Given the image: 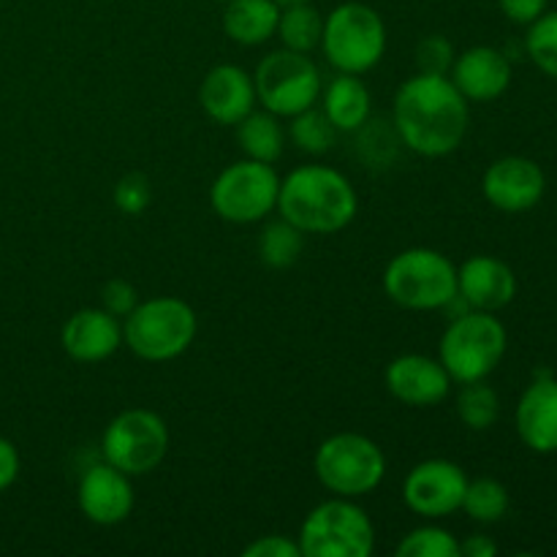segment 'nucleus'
<instances>
[{
	"instance_id": "nucleus-1",
	"label": "nucleus",
	"mask_w": 557,
	"mask_h": 557,
	"mask_svg": "<svg viewBox=\"0 0 557 557\" xmlns=\"http://www.w3.org/2000/svg\"><path fill=\"white\" fill-rule=\"evenodd\" d=\"M471 103L455 82L441 74H422L403 82L392 103V123L400 145L422 158H446L462 145L471 120Z\"/></svg>"
},
{
	"instance_id": "nucleus-2",
	"label": "nucleus",
	"mask_w": 557,
	"mask_h": 557,
	"mask_svg": "<svg viewBox=\"0 0 557 557\" xmlns=\"http://www.w3.org/2000/svg\"><path fill=\"white\" fill-rule=\"evenodd\" d=\"M359 196L351 180L324 163H305L281 180L277 212L302 234H337L351 226Z\"/></svg>"
},
{
	"instance_id": "nucleus-3",
	"label": "nucleus",
	"mask_w": 557,
	"mask_h": 557,
	"mask_svg": "<svg viewBox=\"0 0 557 557\" xmlns=\"http://www.w3.org/2000/svg\"><path fill=\"white\" fill-rule=\"evenodd\" d=\"M196 310L180 297H152L136 305L123 321V343L145 362H172L196 341Z\"/></svg>"
},
{
	"instance_id": "nucleus-4",
	"label": "nucleus",
	"mask_w": 557,
	"mask_h": 557,
	"mask_svg": "<svg viewBox=\"0 0 557 557\" xmlns=\"http://www.w3.org/2000/svg\"><path fill=\"white\" fill-rule=\"evenodd\" d=\"M386 22L373 5L348 0L324 16L321 49L341 74H368L386 54Z\"/></svg>"
},
{
	"instance_id": "nucleus-5",
	"label": "nucleus",
	"mask_w": 557,
	"mask_h": 557,
	"mask_svg": "<svg viewBox=\"0 0 557 557\" xmlns=\"http://www.w3.org/2000/svg\"><path fill=\"white\" fill-rule=\"evenodd\" d=\"M384 292L406 310H444L457 299V264L433 248H408L392 256Z\"/></svg>"
},
{
	"instance_id": "nucleus-6",
	"label": "nucleus",
	"mask_w": 557,
	"mask_h": 557,
	"mask_svg": "<svg viewBox=\"0 0 557 557\" xmlns=\"http://www.w3.org/2000/svg\"><path fill=\"white\" fill-rule=\"evenodd\" d=\"M509 348V332L487 310H468L446 326L438 359L455 384L484 381L498 370Z\"/></svg>"
},
{
	"instance_id": "nucleus-7",
	"label": "nucleus",
	"mask_w": 557,
	"mask_h": 557,
	"mask_svg": "<svg viewBox=\"0 0 557 557\" xmlns=\"http://www.w3.org/2000/svg\"><path fill=\"white\" fill-rule=\"evenodd\" d=\"M313 471L330 495L359 500L386 479V455L368 435L335 433L315 449Z\"/></svg>"
},
{
	"instance_id": "nucleus-8",
	"label": "nucleus",
	"mask_w": 557,
	"mask_h": 557,
	"mask_svg": "<svg viewBox=\"0 0 557 557\" xmlns=\"http://www.w3.org/2000/svg\"><path fill=\"white\" fill-rule=\"evenodd\" d=\"M297 542L302 557H370L375 553V528L357 500L332 495L308 511Z\"/></svg>"
},
{
	"instance_id": "nucleus-9",
	"label": "nucleus",
	"mask_w": 557,
	"mask_h": 557,
	"mask_svg": "<svg viewBox=\"0 0 557 557\" xmlns=\"http://www.w3.org/2000/svg\"><path fill=\"white\" fill-rule=\"evenodd\" d=\"M256 98L261 109L277 114V117H294L305 109L315 107L321 98V71L310 60V54L294 52V49H275L264 54L256 65L253 74Z\"/></svg>"
},
{
	"instance_id": "nucleus-10",
	"label": "nucleus",
	"mask_w": 557,
	"mask_h": 557,
	"mask_svg": "<svg viewBox=\"0 0 557 557\" xmlns=\"http://www.w3.org/2000/svg\"><path fill=\"white\" fill-rule=\"evenodd\" d=\"M281 177L272 163L243 158L223 169L210 188V205L218 218L237 226H250L277 210Z\"/></svg>"
},
{
	"instance_id": "nucleus-11",
	"label": "nucleus",
	"mask_w": 557,
	"mask_h": 557,
	"mask_svg": "<svg viewBox=\"0 0 557 557\" xmlns=\"http://www.w3.org/2000/svg\"><path fill=\"white\" fill-rule=\"evenodd\" d=\"M169 428L156 411L128 408L107 424L101 438L103 462L123 471L125 476L152 473L169 455Z\"/></svg>"
},
{
	"instance_id": "nucleus-12",
	"label": "nucleus",
	"mask_w": 557,
	"mask_h": 557,
	"mask_svg": "<svg viewBox=\"0 0 557 557\" xmlns=\"http://www.w3.org/2000/svg\"><path fill=\"white\" fill-rule=\"evenodd\" d=\"M468 476L457 462L433 457L408 471L403 482V500L422 520H444L462 509Z\"/></svg>"
},
{
	"instance_id": "nucleus-13",
	"label": "nucleus",
	"mask_w": 557,
	"mask_h": 557,
	"mask_svg": "<svg viewBox=\"0 0 557 557\" xmlns=\"http://www.w3.org/2000/svg\"><path fill=\"white\" fill-rule=\"evenodd\" d=\"M547 177L536 161L525 156L498 158L487 166L482 177V194L495 210L520 215L533 210L544 199Z\"/></svg>"
},
{
	"instance_id": "nucleus-14",
	"label": "nucleus",
	"mask_w": 557,
	"mask_h": 557,
	"mask_svg": "<svg viewBox=\"0 0 557 557\" xmlns=\"http://www.w3.org/2000/svg\"><path fill=\"white\" fill-rule=\"evenodd\" d=\"M384 384L403 406L435 408L449 397L451 375L441 359L428 354H400L386 364Z\"/></svg>"
},
{
	"instance_id": "nucleus-15",
	"label": "nucleus",
	"mask_w": 557,
	"mask_h": 557,
	"mask_svg": "<svg viewBox=\"0 0 557 557\" xmlns=\"http://www.w3.org/2000/svg\"><path fill=\"white\" fill-rule=\"evenodd\" d=\"M76 506H79L82 517L90 520L92 525H120L134 511V484H131V476H125L123 471H117L109 462L90 466L79 479Z\"/></svg>"
},
{
	"instance_id": "nucleus-16",
	"label": "nucleus",
	"mask_w": 557,
	"mask_h": 557,
	"mask_svg": "<svg viewBox=\"0 0 557 557\" xmlns=\"http://www.w3.org/2000/svg\"><path fill=\"white\" fill-rule=\"evenodd\" d=\"M60 343L74 362H107L123 346V319L107 313L103 308H82L65 319Z\"/></svg>"
},
{
	"instance_id": "nucleus-17",
	"label": "nucleus",
	"mask_w": 557,
	"mask_h": 557,
	"mask_svg": "<svg viewBox=\"0 0 557 557\" xmlns=\"http://www.w3.org/2000/svg\"><path fill=\"white\" fill-rule=\"evenodd\" d=\"M199 103L207 117L218 125H237L256 109L253 76L234 63H221L210 69L201 79Z\"/></svg>"
},
{
	"instance_id": "nucleus-18",
	"label": "nucleus",
	"mask_w": 557,
	"mask_h": 557,
	"mask_svg": "<svg viewBox=\"0 0 557 557\" xmlns=\"http://www.w3.org/2000/svg\"><path fill=\"white\" fill-rule=\"evenodd\" d=\"M457 297L468 310L498 313L517 297V275L495 256H471L457 267Z\"/></svg>"
},
{
	"instance_id": "nucleus-19",
	"label": "nucleus",
	"mask_w": 557,
	"mask_h": 557,
	"mask_svg": "<svg viewBox=\"0 0 557 557\" xmlns=\"http://www.w3.org/2000/svg\"><path fill=\"white\" fill-rule=\"evenodd\" d=\"M449 79L468 103H487L509 90L511 63L500 49L471 47L457 54Z\"/></svg>"
},
{
	"instance_id": "nucleus-20",
	"label": "nucleus",
	"mask_w": 557,
	"mask_h": 557,
	"mask_svg": "<svg viewBox=\"0 0 557 557\" xmlns=\"http://www.w3.org/2000/svg\"><path fill=\"white\" fill-rule=\"evenodd\" d=\"M517 435L536 455L557 451V379L539 375L525 392L515 411Z\"/></svg>"
},
{
	"instance_id": "nucleus-21",
	"label": "nucleus",
	"mask_w": 557,
	"mask_h": 557,
	"mask_svg": "<svg viewBox=\"0 0 557 557\" xmlns=\"http://www.w3.org/2000/svg\"><path fill=\"white\" fill-rule=\"evenodd\" d=\"M321 112L330 117L343 134L364 128L373 112V98H370L368 85L357 74H341L321 90Z\"/></svg>"
},
{
	"instance_id": "nucleus-22",
	"label": "nucleus",
	"mask_w": 557,
	"mask_h": 557,
	"mask_svg": "<svg viewBox=\"0 0 557 557\" xmlns=\"http://www.w3.org/2000/svg\"><path fill=\"white\" fill-rule=\"evenodd\" d=\"M281 5L275 0H226L223 33L239 47H261L275 38Z\"/></svg>"
},
{
	"instance_id": "nucleus-23",
	"label": "nucleus",
	"mask_w": 557,
	"mask_h": 557,
	"mask_svg": "<svg viewBox=\"0 0 557 557\" xmlns=\"http://www.w3.org/2000/svg\"><path fill=\"white\" fill-rule=\"evenodd\" d=\"M234 128H237L239 150H243L245 158H253V161L261 163H275L283 156L286 131H283L277 114L267 112V109H253Z\"/></svg>"
},
{
	"instance_id": "nucleus-24",
	"label": "nucleus",
	"mask_w": 557,
	"mask_h": 557,
	"mask_svg": "<svg viewBox=\"0 0 557 557\" xmlns=\"http://www.w3.org/2000/svg\"><path fill=\"white\" fill-rule=\"evenodd\" d=\"M321 33H324V16L313 3H292L281 9L275 36H281L286 49L310 54L321 47Z\"/></svg>"
},
{
	"instance_id": "nucleus-25",
	"label": "nucleus",
	"mask_w": 557,
	"mask_h": 557,
	"mask_svg": "<svg viewBox=\"0 0 557 557\" xmlns=\"http://www.w3.org/2000/svg\"><path fill=\"white\" fill-rule=\"evenodd\" d=\"M305 248V234L286 218L270 221L259 234V259L270 270H288L299 261Z\"/></svg>"
},
{
	"instance_id": "nucleus-26",
	"label": "nucleus",
	"mask_w": 557,
	"mask_h": 557,
	"mask_svg": "<svg viewBox=\"0 0 557 557\" xmlns=\"http://www.w3.org/2000/svg\"><path fill=\"white\" fill-rule=\"evenodd\" d=\"M457 417L468 430H476V433H484V430L498 422L500 397L487 384V379L468 381V384L460 386V392H457Z\"/></svg>"
},
{
	"instance_id": "nucleus-27",
	"label": "nucleus",
	"mask_w": 557,
	"mask_h": 557,
	"mask_svg": "<svg viewBox=\"0 0 557 557\" xmlns=\"http://www.w3.org/2000/svg\"><path fill=\"white\" fill-rule=\"evenodd\" d=\"M462 511L471 517L473 522L482 525H493L500 522L509 511V490L498 482V479H468L466 498H462Z\"/></svg>"
},
{
	"instance_id": "nucleus-28",
	"label": "nucleus",
	"mask_w": 557,
	"mask_h": 557,
	"mask_svg": "<svg viewBox=\"0 0 557 557\" xmlns=\"http://www.w3.org/2000/svg\"><path fill=\"white\" fill-rule=\"evenodd\" d=\"M288 120L292 123H288L286 136L292 139V145H297V150L308 152V156H324V152L332 150L337 139V128L321 109L310 107Z\"/></svg>"
},
{
	"instance_id": "nucleus-29",
	"label": "nucleus",
	"mask_w": 557,
	"mask_h": 557,
	"mask_svg": "<svg viewBox=\"0 0 557 557\" xmlns=\"http://www.w3.org/2000/svg\"><path fill=\"white\" fill-rule=\"evenodd\" d=\"M397 557H460V542L455 533L441 525L413 528L400 539L395 549Z\"/></svg>"
},
{
	"instance_id": "nucleus-30",
	"label": "nucleus",
	"mask_w": 557,
	"mask_h": 557,
	"mask_svg": "<svg viewBox=\"0 0 557 557\" xmlns=\"http://www.w3.org/2000/svg\"><path fill=\"white\" fill-rule=\"evenodd\" d=\"M525 49L542 74L557 79V11H544L539 20L528 25Z\"/></svg>"
},
{
	"instance_id": "nucleus-31",
	"label": "nucleus",
	"mask_w": 557,
	"mask_h": 557,
	"mask_svg": "<svg viewBox=\"0 0 557 557\" xmlns=\"http://www.w3.org/2000/svg\"><path fill=\"white\" fill-rule=\"evenodd\" d=\"M152 201V185L145 174L131 172L117 180L114 185V207L123 215H141Z\"/></svg>"
},
{
	"instance_id": "nucleus-32",
	"label": "nucleus",
	"mask_w": 557,
	"mask_h": 557,
	"mask_svg": "<svg viewBox=\"0 0 557 557\" xmlns=\"http://www.w3.org/2000/svg\"><path fill=\"white\" fill-rule=\"evenodd\" d=\"M455 58V47L446 36H424L417 47V65L422 74L449 76Z\"/></svg>"
},
{
	"instance_id": "nucleus-33",
	"label": "nucleus",
	"mask_w": 557,
	"mask_h": 557,
	"mask_svg": "<svg viewBox=\"0 0 557 557\" xmlns=\"http://www.w3.org/2000/svg\"><path fill=\"white\" fill-rule=\"evenodd\" d=\"M136 305H139V294H136V288L131 286L128 281H123V277H112V281L101 288V308L107 310V313L117 315V319H125Z\"/></svg>"
},
{
	"instance_id": "nucleus-34",
	"label": "nucleus",
	"mask_w": 557,
	"mask_h": 557,
	"mask_svg": "<svg viewBox=\"0 0 557 557\" xmlns=\"http://www.w3.org/2000/svg\"><path fill=\"white\" fill-rule=\"evenodd\" d=\"M243 557H302V549H299V542H294V539L270 533V536L250 542L243 549Z\"/></svg>"
},
{
	"instance_id": "nucleus-35",
	"label": "nucleus",
	"mask_w": 557,
	"mask_h": 557,
	"mask_svg": "<svg viewBox=\"0 0 557 557\" xmlns=\"http://www.w3.org/2000/svg\"><path fill=\"white\" fill-rule=\"evenodd\" d=\"M498 5L509 22L531 25L533 20H539L549 9V0H498Z\"/></svg>"
},
{
	"instance_id": "nucleus-36",
	"label": "nucleus",
	"mask_w": 557,
	"mask_h": 557,
	"mask_svg": "<svg viewBox=\"0 0 557 557\" xmlns=\"http://www.w3.org/2000/svg\"><path fill=\"white\" fill-rule=\"evenodd\" d=\"M20 451H16V446L9 438L0 435V493H5L20 479Z\"/></svg>"
},
{
	"instance_id": "nucleus-37",
	"label": "nucleus",
	"mask_w": 557,
	"mask_h": 557,
	"mask_svg": "<svg viewBox=\"0 0 557 557\" xmlns=\"http://www.w3.org/2000/svg\"><path fill=\"white\" fill-rule=\"evenodd\" d=\"M498 555V544L493 542L484 533L476 536H468L466 542H460V557H495Z\"/></svg>"
},
{
	"instance_id": "nucleus-38",
	"label": "nucleus",
	"mask_w": 557,
	"mask_h": 557,
	"mask_svg": "<svg viewBox=\"0 0 557 557\" xmlns=\"http://www.w3.org/2000/svg\"><path fill=\"white\" fill-rule=\"evenodd\" d=\"M275 3L283 9V5H292V3H313V0H275Z\"/></svg>"
},
{
	"instance_id": "nucleus-39",
	"label": "nucleus",
	"mask_w": 557,
	"mask_h": 557,
	"mask_svg": "<svg viewBox=\"0 0 557 557\" xmlns=\"http://www.w3.org/2000/svg\"><path fill=\"white\" fill-rule=\"evenodd\" d=\"M215 3H226V0H215Z\"/></svg>"
}]
</instances>
